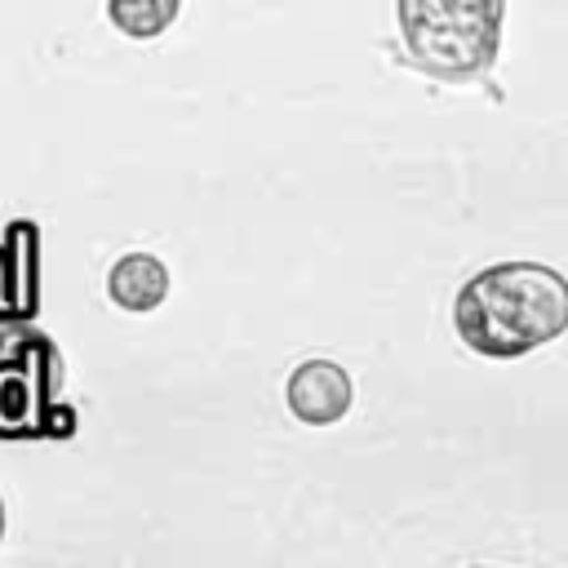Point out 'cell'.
I'll return each instance as SVG.
<instances>
[{
  "label": "cell",
  "instance_id": "8992f818",
  "mask_svg": "<svg viewBox=\"0 0 568 568\" xmlns=\"http://www.w3.org/2000/svg\"><path fill=\"white\" fill-rule=\"evenodd\" d=\"M106 297L129 315H146L169 297V266L142 248L115 257L106 271Z\"/></svg>",
  "mask_w": 568,
  "mask_h": 568
},
{
  "label": "cell",
  "instance_id": "52a82bcc",
  "mask_svg": "<svg viewBox=\"0 0 568 568\" xmlns=\"http://www.w3.org/2000/svg\"><path fill=\"white\" fill-rule=\"evenodd\" d=\"M182 13V0H106V18L129 40H155L164 36Z\"/></svg>",
  "mask_w": 568,
  "mask_h": 568
},
{
  "label": "cell",
  "instance_id": "30bf717a",
  "mask_svg": "<svg viewBox=\"0 0 568 568\" xmlns=\"http://www.w3.org/2000/svg\"><path fill=\"white\" fill-rule=\"evenodd\" d=\"M0 532H4V506H0Z\"/></svg>",
  "mask_w": 568,
  "mask_h": 568
},
{
  "label": "cell",
  "instance_id": "ba28073f",
  "mask_svg": "<svg viewBox=\"0 0 568 568\" xmlns=\"http://www.w3.org/2000/svg\"><path fill=\"white\" fill-rule=\"evenodd\" d=\"M36 435H44V439H71V435H75V408L53 395V399L44 404V413H40V430H36Z\"/></svg>",
  "mask_w": 568,
  "mask_h": 568
},
{
  "label": "cell",
  "instance_id": "7a4b0ae2",
  "mask_svg": "<svg viewBox=\"0 0 568 568\" xmlns=\"http://www.w3.org/2000/svg\"><path fill=\"white\" fill-rule=\"evenodd\" d=\"M413 67L439 84H475L501 53L506 0H395Z\"/></svg>",
  "mask_w": 568,
  "mask_h": 568
},
{
  "label": "cell",
  "instance_id": "277c9868",
  "mask_svg": "<svg viewBox=\"0 0 568 568\" xmlns=\"http://www.w3.org/2000/svg\"><path fill=\"white\" fill-rule=\"evenodd\" d=\"M284 404L302 426H333L355 404V382L337 359L311 355L284 382Z\"/></svg>",
  "mask_w": 568,
  "mask_h": 568
},
{
  "label": "cell",
  "instance_id": "5b68a950",
  "mask_svg": "<svg viewBox=\"0 0 568 568\" xmlns=\"http://www.w3.org/2000/svg\"><path fill=\"white\" fill-rule=\"evenodd\" d=\"M4 311L18 320H36L40 311V226L31 217H13L4 226Z\"/></svg>",
  "mask_w": 568,
  "mask_h": 568
},
{
  "label": "cell",
  "instance_id": "9c48e42d",
  "mask_svg": "<svg viewBox=\"0 0 568 568\" xmlns=\"http://www.w3.org/2000/svg\"><path fill=\"white\" fill-rule=\"evenodd\" d=\"M0 311H4V253H0Z\"/></svg>",
  "mask_w": 568,
  "mask_h": 568
},
{
  "label": "cell",
  "instance_id": "6da1fadb",
  "mask_svg": "<svg viewBox=\"0 0 568 568\" xmlns=\"http://www.w3.org/2000/svg\"><path fill=\"white\" fill-rule=\"evenodd\" d=\"M457 337L484 359H519L568 333V280L546 262H497L453 297Z\"/></svg>",
  "mask_w": 568,
  "mask_h": 568
},
{
  "label": "cell",
  "instance_id": "3957f363",
  "mask_svg": "<svg viewBox=\"0 0 568 568\" xmlns=\"http://www.w3.org/2000/svg\"><path fill=\"white\" fill-rule=\"evenodd\" d=\"M53 386L58 346L44 333H27L13 346V359H0V435H36Z\"/></svg>",
  "mask_w": 568,
  "mask_h": 568
}]
</instances>
